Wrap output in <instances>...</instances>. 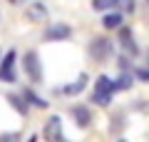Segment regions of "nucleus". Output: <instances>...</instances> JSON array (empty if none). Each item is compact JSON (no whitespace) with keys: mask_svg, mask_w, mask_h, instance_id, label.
I'll return each instance as SVG.
<instances>
[{"mask_svg":"<svg viewBox=\"0 0 149 142\" xmlns=\"http://www.w3.org/2000/svg\"><path fill=\"white\" fill-rule=\"evenodd\" d=\"M112 92H114L112 80L107 77V75H100V77H97V90H95V95H92V100H95L97 105H107L109 97H112Z\"/></svg>","mask_w":149,"mask_h":142,"instance_id":"1","label":"nucleus"},{"mask_svg":"<svg viewBox=\"0 0 149 142\" xmlns=\"http://www.w3.org/2000/svg\"><path fill=\"white\" fill-rule=\"evenodd\" d=\"M0 80H5V82H13V80H15V50L3 58V65H0Z\"/></svg>","mask_w":149,"mask_h":142,"instance_id":"2","label":"nucleus"},{"mask_svg":"<svg viewBox=\"0 0 149 142\" xmlns=\"http://www.w3.org/2000/svg\"><path fill=\"white\" fill-rule=\"evenodd\" d=\"M109 53H112V45H109V40H102V37L92 40L90 55H92L95 60H104V58H109Z\"/></svg>","mask_w":149,"mask_h":142,"instance_id":"3","label":"nucleus"},{"mask_svg":"<svg viewBox=\"0 0 149 142\" xmlns=\"http://www.w3.org/2000/svg\"><path fill=\"white\" fill-rule=\"evenodd\" d=\"M62 122H60V117H50L47 125H45V140L47 142H60L62 140Z\"/></svg>","mask_w":149,"mask_h":142,"instance_id":"4","label":"nucleus"},{"mask_svg":"<svg viewBox=\"0 0 149 142\" xmlns=\"http://www.w3.org/2000/svg\"><path fill=\"white\" fill-rule=\"evenodd\" d=\"M25 72L30 75L35 82L42 77V70H40V60H37V55H35V53H27V55H25Z\"/></svg>","mask_w":149,"mask_h":142,"instance_id":"5","label":"nucleus"},{"mask_svg":"<svg viewBox=\"0 0 149 142\" xmlns=\"http://www.w3.org/2000/svg\"><path fill=\"white\" fill-rule=\"evenodd\" d=\"M70 25H65V22H57V25L47 27V32H45V37L47 40H65V37H70Z\"/></svg>","mask_w":149,"mask_h":142,"instance_id":"6","label":"nucleus"},{"mask_svg":"<svg viewBox=\"0 0 149 142\" xmlns=\"http://www.w3.org/2000/svg\"><path fill=\"white\" fill-rule=\"evenodd\" d=\"M119 40H122V47L127 50L129 55H137V45H134V37H132V30H129V27L122 25V30H119Z\"/></svg>","mask_w":149,"mask_h":142,"instance_id":"7","label":"nucleus"},{"mask_svg":"<svg viewBox=\"0 0 149 142\" xmlns=\"http://www.w3.org/2000/svg\"><path fill=\"white\" fill-rule=\"evenodd\" d=\"M27 18H30L32 22H40L47 18V8L42 5V3H32L30 8H27Z\"/></svg>","mask_w":149,"mask_h":142,"instance_id":"8","label":"nucleus"},{"mask_svg":"<svg viewBox=\"0 0 149 142\" xmlns=\"http://www.w3.org/2000/svg\"><path fill=\"white\" fill-rule=\"evenodd\" d=\"M72 117L77 120V125H80V127H87V125H90V120H92L90 110H87V107H82V105L72 107Z\"/></svg>","mask_w":149,"mask_h":142,"instance_id":"9","label":"nucleus"},{"mask_svg":"<svg viewBox=\"0 0 149 142\" xmlns=\"http://www.w3.org/2000/svg\"><path fill=\"white\" fill-rule=\"evenodd\" d=\"M85 85H87V75H80L72 85H65L62 92H65V95H80L82 90H85Z\"/></svg>","mask_w":149,"mask_h":142,"instance_id":"10","label":"nucleus"},{"mask_svg":"<svg viewBox=\"0 0 149 142\" xmlns=\"http://www.w3.org/2000/svg\"><path fill=\"white\" fill-rule=\"evenodd\" d=\"M104 27H109V30L122 27V15H119V13H109V15H104Z\"/></svg>","mask_w":149,"mask_h":142,"instance_id":"11","label":"nucleus"},{"mask_svg":"<svg viewBox=\"0 0 149 142\" xmlns=\"http://www.w3.org/2000/svg\"><path fill=\"white\" fill-rule=\"evenodd\" d=\"M119 5V0H92V8L95 10H112V8H117Z\"/></svg>","mask_w":149,"mask_h":142,"instance_id":"12","label":"nucleus"},{"mask_svg":"<svg viewBox=\"0 0 149 142\" xmlns=\"http://www.w3.org/2000/svg\"><path fill=\"white\" fill-rule=\"evenodd\" d=\"M129 85H132V75H129L127 70H124V72L119 75V80H117V82H112V87H114V90H129Z\"/></svg>","mask_w":149,"mask_h":142,"instance_id":"13","label":"nucleus"},{"mask_svg":"<svg viewBox=\"0 0 149 142\" xmlns=\"http://www.w3.org/2000/svg\"><path fill=\"white\" fill-rule=\"evenodd\" d=\"M8 100H10V105H15V110L20 112V115H25V112H27V107H25V102H22L20 97H15V95H10V97H8Z\"/></svg>","mask_w":149,"mask_h":142,"instance_id":"14","label":"nucleus"},{"mask_svg":"<svg viewBox=\"0 0 149 142\" xmlns=\"http://www.w3.org/2000/svg\"><path fill=\"white\" fill-rule=\"evenodd\" d=\"M17 140H20V137H17L15 132H13V135H3V137H0V142H17Z\"/></svg>","mask_w":149,"mask_h":142,"instance_id":"15","label":"nucleus"},{"mask_svg":"<svg viewBox=\"0 0 149 142\" xmlns=\"http://www.w3.org/2000/svg\"><path fill=\"white\" fill-rule=\"evenodd\" d=\"M137 77H142V80H149V70H139V72H137Z\"/></svg>","mask_w":149,"mask_h":142,"instance_id":"16","label":"nucleus"},{"mask_svg":"<svg viewBox=\"0 0 149 142\" xmlns=\"http://www.w3.org/2000/svg\"><path fill=\"white\" fill-rule=\"evenodd\" d=\"M124 8H127V10L132 13V10H134V0H124Z\"/></svg>","mask_w":149,"mask_h":142,"instance_id":"17","label":"nucleus"},{"mask_svg":"<svg viewBox=\"0 0 149 142\" xmlns=\"http://www.w3.org/2000/svg\"><path fill=\"white\" fill-rule=\"evenodd\" d=\"M10 3H25V0H10Z\"/></svg>","mask_w":149,"mask_h":142,"instance_id":"18","label":"nucleus"},{"mask_svg":"<svg viewBox=\"0 0 149 142\" xmlns=\"http://www.w3.org/2000/svg\"><path fill=\"white\" fill-rule=\"evenodd\" d=\"M27 142H35V137H30V140H27Z\"/></svg>","mask_w":149,"mask_h":142,"instance_id":"19","label":"nucleus"},{"mask_svg":"<svg viewBox=\"0 0 149 142\" xmlns=\"http://www.w3.org/2000/svg\"><path fill=\"white\" fill-rule=\"evenodd\" d=\"M119 142H124V140H119Z\"/></svg>","mask_w":149,"mask_h":142,"instance_id":"20","label":"nucleus"},{"mask_svg":"<svg viewBox=\"0 0 149 142\" xmlns=\"http://www.w3.org/2000/svg\"><path fill=\"white\" fill-rule=\"evenodd\" d=\"M147 3H149V0H147Z\"/></svg>","mask_w":149,"mask_h":142,"instance_id":"21","label":"nucleus"}]
</instances>
